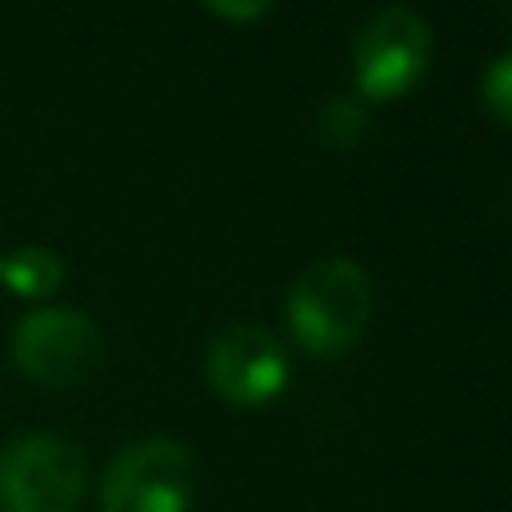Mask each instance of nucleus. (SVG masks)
<instances>
[{"instance_id": "obj_11", "label": "nucleus", "mask_w": 512, "mask_h": 512, "mask_svg": "<svg viewBox=\"0 0 512 512\" xmlns=\"http://www.w3.org/2000/svg\"><path fill=\"white\" fill-rule=\"evenodd\" d=\"M508 16H512V8H508Z\"/></svg>"}, {"instance_id": "obj_6", "label": "nucleus", "mask_w": 512, "mask_h": 512, "mask_svg": "<svg viewBox=\"0 0 512 512\" xmlns=\"http://www.w3.org/2000/svg\"><path fill=\"white\" fill-rule=\"evenodd\" d=\"M208 384L232 404H264L288 380V352L284 344L248 320L220 328L204 348Z\"/></svg>"}, {"instance_id": "obj_1", "label": "nucleus", "mask_w": 512, "mask_h": 512, "mask_svg": "<svg viewBox=\"0 0 512 512\" xmlns=\"http://www.w3.org/2000/svg\"><path fill=\"white\" fill-rule=\"evenodd\" d=\"M292 336L316 356L348 352L372 316V280L352 256L312 260L284 296Z\"/></svg>"}, {"instance_id": "obj_7", "label": "nucleus", "mask_w": 512, "mask_h": 512, "mask_svg": "<svg viewBox=\"0 0 512 512\" xmlns=\"http://www.w3.org/2000/svg\"><path fill=\"white\" fill-rule=\"evenodd\" d=\"M0 280L16 292V296H48L60 288L64 280V264L52 248L44 244H24L16 248L8 260H0Z\"/></svg>"}, {"instance_id": "obj_4", "label": "nucleus", "mask_w": 512, "mask_h": 512, "mask_svg": "<svg viewBox=\"0 0 512 512\" xmlns=\"http://www.w3.org/2000/svg\"><path fill=\"white\" fill-rule=\"evenodd\" d=\"M432 56V28L408 4H388L372 12L352 44V80L360 96L392 100L408 92Z\"/></svg>"}, {"instance_id": "obj_10", "label": "nucleus", "mask_w": 512, "mask_h": 512, "mask_svg": "<svg viewBox=\"0 0 512 512\" xmlns=\"http://www.w3.org/2000/svg\"><path fill=\"white\" fill-rule=\"evenodd\" d=\"M208 12H216V16H232V20H244V16H264L268 12V4L264 0H248V4H208Z\"/></svg>"}, {"instance_id": "obj_2", "label": "nucleus", "mask_w": 512, "mask_h": 512, "mask_svg": "<svg viewBox=\"0 0 512 512\" xmlns=\"http://www.w3.org/2000/svg\"><path fill=\"white\" fill-rule=\"evenodd\" d=\"M84 480V452L60 432H28L0 448V512H72Z\"/></svg>"}, {"instance_id": "obj_9", "label": "nucleus", "mask_w": 512, "mask_h": 512, "mask_svg": "<svg viewBox=\"0 0 512 512\" xmlns=\"http://www.w3.org/2000/svg\"><path fill=\"white\" fill-rule=\"evenodd\" d=\"M480 96H484L492 116L512 124V48L500 52L496 60H488V68L480 76Z\"/></svg>"}, {"instance_id": "obj_3", "label": "nucleus", "mask_w": 512, "mask_h": 512, "mask_svg": "<svg viewBox=\"0 0 512 512\" xmlns=\"http://www.w3.org/2000/svg\"><path fill=\"white\" fill-rule=\"evenodd\" d=\"M196 488L192 452L172 436H144L124 444L104 468V512H188Z\"/></svg>"}, {"instance_id": "obj_5", "label": "nucleus", "mask_w": 512, "mask_h": 512, "mask_svg": "<svg viewBox=\"0 0 512 512\" xmlns=\"http://www.w3.org/2000/svg\"><path fill=\"white\" fill-rule=\"evenodd\" d=\"M104 340L100 328L92 324L88 312L52 304L20 316L12 328V360L16 368L48 388H68L80 384L96 364H100Z\"/></svg>"}, {"instance_id": "obj_8", "label": "nucleus", "mask_w": 512, "mask_h": 512, "mask_svg": "<svg viewBox=\"0 0 512 512\" xmlns=\"http://www.w3.org/2000/svg\"><path fill=\"white\" fill-rule=\"evenodd\" d=\"M368 128V108L356 96H328L320 108V136L336 148H348L364 136Z\"/></svg>"}]
</instances>
